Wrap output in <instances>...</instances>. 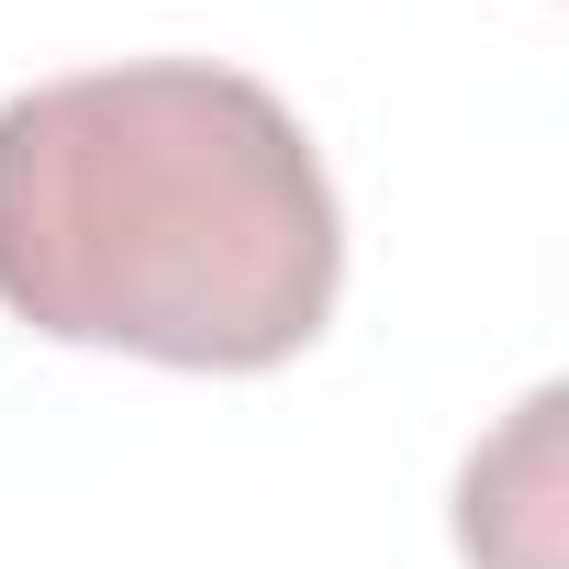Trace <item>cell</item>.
<instances>
[{
	"label": "cell",
	"instance_id": "cell-2",
	"mask_svg": "<svg viewBox=\"0 0 569 569\" xmlns=\"http://www.w3.org/2000/svg\"><path fill=\"white\" fill-rule=\"evenodd\" d=\"M547 447H558V391H536V402L513 413V436L469 458V480H458V547H469L480 569H491L502 525H525V536H513L525 569H558V547H547V491H558V469H547Z\"/></svg>",
	"mask_w": 569,
	"mask_h": 569
},
{
	"label": "cell",
	"instance_id": "cell-1",
	"mask_svg": "<svg viewBox=\"0 0 569 569\" xmlns=\"http://www.w3.org/2000/svg\"><path fill=\"white\" fill-rule=\"evenodd\" d=\"M347 223L302 112L212 57L0 101V313L157 369H279L336 313Z\"/></svg>",
	"mask_w": 569,
	"mask_h": 569
}]
</instances>
